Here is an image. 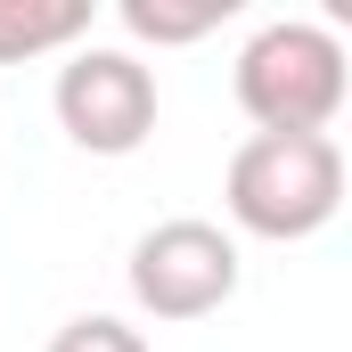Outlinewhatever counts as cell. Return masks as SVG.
<instances>
[{
  "label": "cell",
  "mask_w": 352,
  "mask_h": 352,
  "mask_svg": "<svg viewBox=\"0 0 352 352\" xmlns=\"http://www.w3.org/2000/svg\"><path fill=\"white\" fill-rule=\"evenodd\" d=\"M221 205L246 238L270 246L320 238L344 205V148L328 131H254L221 173Z\"/></svg>",
  "instance_id": "1"
},
{
  "label": "cell",
  "mask_w": 352,
  "mask_h": 352,
  "mask_svg": "<svg viewBox=\"0 0 352 352\" xmlns=\"http://www.w3.org/2000/svg\"><path fill=\"white\" fill-rule=\"evenodd\" d=\"M344 41L311 16H270L263 33L238 50V107L254 131H328L344 115Z\"/></svg>",
  "instance_id": "2"
},
{
  "label": "cell",
  "mask_w": 352,
  "mask_h": 352,
  "mask_svg": "<svg viewBox=\"0 0 352 352\" xmlns=\"http://www.w3.org/2000/svg\"><path fill=\"white\" fill-rule=\"evenodd\" d=\"M50 107H58V131L82 156H140L148 131H156V66L140 50L82 41V50H66Z\"/></svg>",
  "instance_id": "3"
},
{
  "label": "cell",
  "mask_w": 352,
  "mask_h": 352,
  "mask_svg": "<svg viewBox=\"0 0 352 352\" xmlns=\"http://www.w3.org/2000/svg\"><path fill=\"white\" fill-rule=\"evenodd\" d=\"M131 303L148 320H205L238 295V238L221 221H197V213H173L156 230L131 238Z\"/></svg>",
  "instance_id": "4"
},
{
  "label": "cell",
  "mask_w": 352,
  "mask_h": 352,
  "mask_svg": "<svg viewBox=\"0 0 352 352\" xmlns=\"http://www.w3.org/2000/svg\"><path fill=\"white\" fill-rule=\"evenodd\" d=\"M90 41V0H0V66L82 50Z\"/></svg>",
  "instance_id": "5"
},
{
  "label": "cell",
  "mask_w": 352,
  "mask_h": 352,
  "mask_svg": "<svg viewBox=\"0 0 352 352\" xmlns=\"http://www.w3.org/2000/svg\"><path fill=\"white\" fill-rule=\"evenodd\" d=\"M230 8H238V0H123L115 16H123V33H131V41L188 50V41H205L213 25H230Z\"/></svg>",
  "instance_id": "6"
},
{
  "label": "cell",
  "mask_w": 352,
  "mask_h": 352,
  "mask_svg": "<svg viewBox=\"0 0 352 352\" xmlns=\"http://www.w3.org/2000/svg\"><path fill=\"white\" fill-rule=\"evenodd\" d=\"M41 352H148V336L131 320H115V311H82V320H66Z\"/></svg>",
  "instance_id": "7"
}]
</instances>
